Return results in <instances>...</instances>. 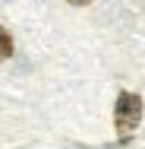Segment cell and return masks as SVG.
I'll return each mask as SVG.
<instances>
[{
    "instance_id": "6da1fadb",
    "label": "cell",
    "mask_w": 145,
    "mask_h": 149,
    "mask_svg": "<svg viewBox=\"0 0 145 149\" xmlns=\"http://www.w3.org/2000/svg\"><path fill=\"white\" fill-rule=\"evenodd\" d=\"M139 120H142V98L136 95V92H120L117 95V105H114V130L120 140H129L133 136V130L139 127Z\"/></svg>"
},
{
    "instance_id": "7a4b0ae2",
    "label": "cell",
    "mask_w": 145,
    "mask_h": 149,
    "mask_svg": "<svg viewBox=\"0 0 145 149\" xmlns=\"http://www.w3.org/2000/svg\"><path fill=\"white\" fill-rule=\"evenodd\" d=\"M13 57V38H10V32L0 26V60Z\"/></svg>"
},
{
    "instance_id": "3957f363",
    "label": "cell",
    "mask_w": 145,
    "mask_h": 149,
    "mask_svg": "<svg viewBox=\"0 0 145 149\" xmlns=\"http://www.w3.org/2000/svg\"><path fill=\"white\" fill-rule=\"evenodd\" d=\"M69 3H76V6H85V3H91V0H69Z\"/></svg>"
}]
</instances>
